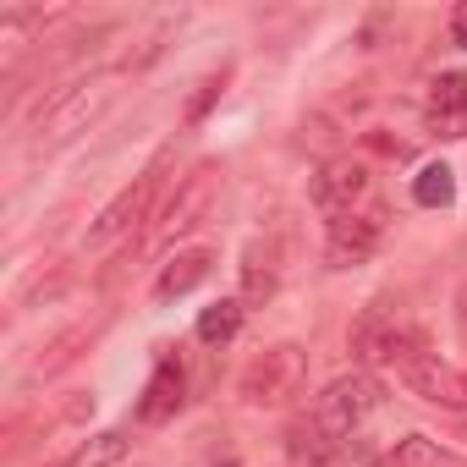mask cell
Returning <instances> with one entry per match:
<instances>
[{
	"instance_id": "1",
	"label": "cell",
	"mask_w": 467,
	"mask_h": 467,
	"mask_svg": "<svg viewBox=\"0 0 467 467\" xmlns=\"http://www.w3.org/2000/svg\"><path fill=\"white\" fill-rule=\"evenodd\" d=\"M171 165H176V149H160L99 214H94V225H88V248H110L116 237H127V231H138L143 220H149V209H154V198L165 192V176H171Z\"/></svg>"
},
{
	"instance_id": "2",
	"label": "cell",
	"mask_w": 467,
	"mask_h": 467,
	"mask_svg": "<svg viewBox=\"0 0 467 467\" xmlns=\"http://www.w3.org/2000/svg\"><path fill=\"white\" fill-rule=\"evenodd\" d=\"M308 385V352L297 341H275L265 347L243 374H237V396L248 407H286L292 396H303Z\"/></svg>"
},
{
	"instance_id": "3",
	"label": "cell",
	"mask_w": 467,
	"mask_h": 467,
	"mask_svg": "<svg viewBox=\"0 0 467 467\" xmlns=\"http://www.w3.org/2000/svg\"><path fill=\"white\" fill-rule=\"evenodd\" d=\"M105 99H110V72H83V78L50 88L28 127H34V138H72V132H83L99 116Z\"/></svg>"
},
{
	"instance_id": "4",
	"label": "cell",
	"mask_w": 467,
	"mask_h": 467,
	"mask_svg": "<svg viewBox=\"0 0 467 467\" xmlns=\"http://www.w3.org/2000/svg\"><path fill=\"white\" fill-rule=\"evenodd\" d=\"M379 401H385V385L374 379V374H341V379H330L319 396H314V423L341 445V440H352L374 412H379Z\"/></svg>"
},
{
	"instance_id": "5",
	"label": "cell",
	"mask_w": 467,
	"mask_h": 467,
	"mask_svg": "<svg viewBox=\"0 0 467 467\" xmlns=\"http://www.w3.org/2000/svg\"><path fill=\"white\" fill-rule=\"evenodd\" d=\"M429 352L423 330L407 325L401 314H385V308H368L358 325H352V358L368 363V368H401L407 358Z\"/></svg>"
},
{
	"instance_id": "6",
	"label": "cell",
	"mask_w": 467,
	"mask_h": 467,
	"mask_svg": "<svg viewBox=\"0 0 467 467\" xmlns=\"http://www.w3.org/2000/svg\"><path fill=\"white\" fill-rule=\"evenodd\" d=\"M385 225H390L385 203H368V209H352V214H330V225H325V259H330V270L368 265L379 254V243H385Z\"/></svg>"
},
{
	"instance_id": "7",
	"label": "cell",
	"mask_w": 467,
	"mask_h": 467,
	"mask_svg": "<svg viewBox=\"0 0 467 467\" xmlns=\"http://www.w3.org/2000/svg\"><path fill=\"white\" fill-rule=\"evenodd\" d=\"M214 187H220V165L214 160H203V165H192L187 176H182V187H176V198L165 203V214H160V225L149 231V248H171L176 237H187V231L209 214V203H214Z\"/></svg>"
},
{
	"instance_id": "8",
	"label": "cell",
	"mask_w": 467,
	"mask_h": 467,
	"mask_svg": "<svg viewBox=\"0 0 467 467\" xmlns=\"http://www.w3.org/2000/svg\"><path fill=\"white\" fill-rule=\"evenodd\" d=\"M396 379H401L418 401H429V407L467 412V374H462L456 363H445L440 352H418V358H407V363L396 368Z\"/></svg>"
},
{
	"instance_id": "9",
	"label": "cell",
	"mask_w": 467,
	"mask_h": 467,
	"mask_svg": "<svg viewBox=\"0 0 467 467\" xmlns=\"http://www.w3.org/2000/svg\"><path fill=\"white\" fill-rule=\"evenodd\" d=\"M368 187H374V176H368V165L363 160H330L319 176H314V203L325 209V214H352L363 198H368Z\"/></svg>"
},
{
	"instance_id": "10",
	"label": "cell",
	"mask_w": 467,
	"mask_h": 467,
	"mask_svg": "<svg viewBox=\"0 0 467 467\" xmlns=\"http://www.w3.org/2000/svg\"><path fill=\"white\" fill-rule=\"evenodd\" d=\"M187 401V368L182 358H160L149 385H143V401H138V423H171Z\"/></svg>"
},
{
	"instance_id": "11",
	"label": "cell",
	"mask_w": 467,
	"mask_h": 467,
	"mask_svg": "<svg viewBox=\"0 0 467 467\" xmlns=\"http://www.w3.org/2000/svg\"><path fill=\"white\" fill-rule=\"evenodd\" d=\"M209 270H214V248H176L154 275V303H176V297L198 292L209 281Z\"/></svg>"
},
{
	"instance_id": "12",
	"label": "cell",
	"mask_w": 467,
	"mask_h": 467,
	"mask_svg": "<svg viewBox=\"0 0 467 467\" xmlns=\"http://www.w3.org/2000/svg\"><path fill=\"white\" fill-rule=\"evenodd\" d=\"M429 127L440 138H462L467 132V72H440L429 83V105H423Z\"/></svg>"
},
{
	"instance_id": "13",
	"label": "cell",
	"mask_w": 467,
	"mask_h": 467,
	"mask_svg": "<svg viewBox=\"0 0 467 467\" xmlns=\"http://www.w3.org/2000/svg\"><path fill=\"white\" fill-rule=\"evenodd\" d=\"M385 467H467V456L451 451V445H440V440H429V434H401L390 445Z\"/></svg>"
},
{
	"instance_id": "14",
	"label": "cell",
	"mask_w": 467,
	"mask_h": 467,
	"mask_svg": "<svg viewBox=\"0 0 467 467\" xmlns=\"http://www.w3.org/2000/svg\"><path fill=\"white\" fill-rule=\"evenodd\" d=\"M243 297H225V303H214V308H203L198 314V341L203 347H225V341H237V330H243Z\"/></svg>"
},
{
	"instance_id": "15",
	"label": "cell",
	"mask_w": 467,
	"mask_h": 467,
	"mask_svg": "<svg viewBox=\"0 0 467 467\" xmlns=\"http://www.w3.org/2000/svg\"><path fill=\"white\" fill-rule=\"evenodd\" d=\"M286 451H292V462H297V467H325L341 445H336V440H330L314 418H303V423L292 429V445H286Z\"/></svg>"
},
{
	"instance_id": "16",
	"label": "cell",
	"mask_w": 467,
	"mask_h": 467,
	"mask_svg": "<svg viewBox=\"0 0 467 467\" xmlns=\"http://www.w3.org/2000/svg\"><path fill=\"white\" fill-rule=\"evenodd\" d=\"M412 198H418L423 209H445V203L456 198V176H451V165H423V171L412 176Z\"/></svg>"
},
{
	"instance_id": "17",
	"label": "cell",
	"mask_w": 467,
	"mask_h": 467,
	"mask_svg": "<svg viewBox=\"0 0 467 467\" xmlns=\"http://www.w3.org/2000/svg\"><path fill=\"white\" fill-rule=\"evenodd\" d=\"M121 456H127V434H121V429H105V434H94L67 467H116Z\"/></svg>"
},
{
	"instance_id": "18",
	"label": "cell",
	"mask_w": 467,
	"mask_h": 467,
	"mask_svg": "<svg viewBox=\"0 0 467 467\" xmlns=\"http://www.w3.org/2000/svg\"><path fill=\"white\" fill-rule=\"evenodd\" d=\"M270 297H275V270L248 265V270H243V308H248V303H270Z\"/></svg>"
},
{
	"instance_id": "19",
	"label": "cell",
	"mask_w": 467,
	"mask_h": 467,
	"mask_svg": "<svg viewBox=\"0 0 467 467\" xmlns=\"http://www.w3.org/2000/svg\"><path fill=\"white\" fill-rule=\"evenodd\" d=\"M220 88H225V72H214V78H209V83H203V94H198V99H192V110H187V116H192V121H198V116H203V110H209V105H214V99H220Z\"/></svg>"
},
{
	"instance_id": "20",
	"label": "cell",
	"mask_w": 467,
	"mask_h": 467,
	"mask_svg": "<svg viewBox=\"0 0 467 467\" xmlns=\"http://www.w3.org/2000/svg\"><path fill=\"white\" fill-rule=\"evenodd\" d=\"M192 467H237V451H225V445H209Z\"/></svg>"
},
{
	"instance_id": "21",
	"label": "cell",
	"mask_w": 467,
	"mask_h": 467,
	"mask_svg": "<svg viewBox=\"0 0 467 467\" xmlns=\"http://www.w3.org/2000/svg\"><path fill=\"white\" fill-rule=\"evenodd\" d=\"M451 45H456V50H467V0L451 12Z\"/></svg>"
}]
</instances>
